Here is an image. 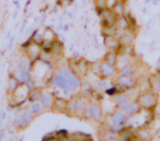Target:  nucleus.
<instances>
[{
  "label": "nucleus",
  "instance_id": "nucleus-1",
  "mask_svg": "<svg viewBox=\"0 0 160 141\" xmlns=\"http://www.w3.org/2000/svg\"><path fill=\"white\" fill-rule=\"evenodd\" d=\"M49 85L53 88H58L66 92L75 91L77 88L82 86L81 78L78 77L68 66L59 67L49 79Z\"/></svg>",
  "mask_w": 160,
  "mask_h": 141
},
{
  "label": "nucleus",
  "instance_id": "nucleus-2",
  "mask_svg": "<svg viewBox=\"0 0 160 141\" xmlns=\"http://www.w3.org/2000/svg\"><path fill=\"white\" fill-rule=\"evenodd\" d=\"M136 100L139 103V105L142 106V109L148 110V112H153L159 104V93L149 89V90L139 93Z\"/></svg>",
  "mask_w": 160,
  "mask_h": 141
},
{
  "label": "nucleus",
  "instance_id": "nucleus-3",
  "mask_svg": "<svg viewBox=\"0 0 160 141\" xmlns=\"http://www.w3.org/2000/svg\"><path fill=\"white\" fill-rule=\"evenodd\" d=\"M116 109L122 110V112L126 113L128 117H132L139 114L142 110V108L137 102V100H135V101H131L129 100V101L124 102L122 104H116Z\"/></svg>",
  "mask_w": 160,
  "mask_h": 141
},
{
  "label": "nucleus",
  "instance_id": "nucleus-4",
  "mask_svg": "<svg viewBox=\"0 0 160 141\" xmlns=\"http://www.w3.org/2000/svg\"><path fill=\"white\" fill-rule=\"evenodd\" d=\"M115 83H118L124 86L126 90H133L138 85L139 79L136 75H116Z\"/></svg>",
  "mask_w": 160,
  "mask_h": 141
},
{
  "label": "nucleus",
  "instance_id": "nucleus-5",
  "mask_svg": "<svg viewBox=\"0 0 160 141\" xmlns=\"http://www.w3.org/2000/svg\"><path fill=\"white\" fill-rule=\"evenodd\" d=\"M115 75H118L116 66H112L104 60L100 61V79H112Z\"/></svg>",
  "mask_w": 160,
  "mask_h": 141
},
{
  "label": "nucleus",
  "instance_id": "nucleus-6",
  "mask_svg": "<svg viewBox=\"0 0 160 141\" xmlns=\"http://www.w3.org/2000/svg\"><path fill=\"white\" fill-rule=\"evenodd\" d=\"M109 118H110V120H108L107 124H112V125H126L129 117L127 116L126 113L122 112V110H120V109H116L115 112L110 115Z\"/></svg>",
  "mask_w": 160,
  "mask_h": 141
},
{
  "label": "nucleus",
  "instance_id": "nucleus-7",
  "mask_svg": "<svg viewBox=\"0 0 160 141\" xmlns=\"http://www.w3.org/2000/svg\"><path fill=\"white\" fill-rule=\"evenodd\" d=\"M41 54H42V47L38 43L32 42L29 46L25 48V55L32 60V61H35V60L40 59Z\"/></svg>",
  "mask_w": 160,
  "mask_h": 141
},
{
  "label": "nucleus",
  "instance_id": "nucleus-8",
  "mask_svg": "<svg viewBox=\"0 0 160 141\" xmlns=\"http://www.w3.org/2000/svg\"><path fill=\"white\" fill-rule=\"evenodd\" d=\"M34 117H35V115L32 113V110L30 109V108L23 110L21 116H19V120H20V129L27 128L28 126L33 121Z\"/></svg>",
  "mask_w": 160,
  "mask_h": 141
},
{
  "label": "nucleus",
  "instance_id": "nucleus-9",
  "mask_svg": "<svg viewBox=\"0 0 160 141\" xmlns=\"http://www.w3.org/2000/svg\"><path fill=\"white\" fill-rule=\"evenodd\" d=\"M90 110H91V116H92V120L97 121V123H101L103 119V112H102V107L99 105L98 103H90L89 104Z\"/></svg>",
  "mask_w": 160,
  "mask_h": 141
},
{
  "label": "nucleus",
  "instance_id": "nucleus-10",
  "mask_svg": "<svg viewBox=\"0 0 160 141\" xmlns=\"http://www.w3.org/2000/svg\"><path fill=\"white\" fill-rule=\"evenodd\" d=\"M148 86L150 90L155 92H160V73H153L148 77Z\"/></svg>",
  "mask_w": 160,
  "mask_h": 141
},
{
  "label": "nucleus",
  "instance_id": "nucleus-11",
  "mask_svg": "<svg viewBox=\"0 0 160 141\" xmlns=\"http://www.w3.org/2000/svg\"><path fill=\"white\" fill-rule=\"evenodd\" d=\"M135 38H136V32L132 31V30H127L126 33L124 34V36H122L120 38L121 46H131V45H133Z\"/></svg>",
  "mask_w": 160,
  "mask_h": 141
},
{
  "label": "nucleus",
  "instance_id": "nucleus-12",
  "mask_svg": "<svg viewBox=\"0 0 160 141\" xmlns=\"http://www.w3.org/2000/svg\"><path fill=\"white\" fill-rule=\"evenodd\" d=\"M138 67L136 66L133 62H129V64L125 65L124 67L118 69V75H136L137 72Z\"/></svg>",
  "mask_w": 160,
  "mask_h": 141
},
{
  "label": "nucleus",
  "instance_id": "nucleus-13",
  "mask_svg": "<svg viewBox=\"0 0 160 141\" xmlns=\"http://www.w3.org/2000/svg\"><path fill=\"white\" fill-rule=\"evenodd\" d=\"M67 104H68V101H66L65 99H62V97H56L53 107H52V110L57 113H66Z\"/></svg>",
  "mask_w": 160,
  "mask_h": 141
},
{
  "label": "nucleus",
  "instance_id": "nucleus-14",
  "mask_svg": "<svg viewBox=\"0 0 160 141\" xmlns=\"http://www.w3.org/2000/svg\"><path fill=\"white\" fill-rule=\"evenodd\" d=\"M103 43H104V45L109 49H116V51H118V49L121 47L120 40H118L115 35L104 36V38H103Z\"/></svg>",
  "mask_w": 160,
  "mask_h": 141
},
{
  "label": "nucleus",
  "instance_id": "nucleus-15",
  "mask_svg": "<svg viewBox=\"0 0 160 141\" xmlns=\"http://www.w3.org/2000/svg\"><path fill=\"white\" fill-rule=\"evenodd\" d=\"M118 53L116 49H109L107 54H105L103 60L107 61L108 64L112 65V66H116L118 64Z\"/></svg>",
  "mask_w": 160,
  "mask_h": 141
},
{
  "label": "nucleus",
  "instance_id": "nucleus-16",
  "mask_svg": "<svg viewBox=\"0 0 160 141\" xmlns=\"http://www.w3.org/2000/svg\"><path fill=\"white\" fill-rule=\"evenodd\" d=\"M78 112V96H72L67 104V115H75Z\"/></svg>",
  "mask_w": 160,
  "mask_h": 141
},
{
  "label": "nucleus",
  "instance_id": "nucleus-17",
  "mask_svg": "<svg viewBox=\"0 0 160 141\" xmlns=\"http://www.w3.org/2000/svg\"><path fill=\"white\" fill-rule=\"evenodd\" d=\"M55 99L56 97H54L53 95L47 94V93H43L40 102L42 103L44 108H51L52 109V107H53V105H54V102H55Z\"/></svg>",
  "mask_w": 160,
  "mask_h": 141
},
{
  "label": "nucleus",
  "instance_id": "nucleus-18",
  "mask_svg": "<svg viewBox=\"0 0 160 141\" xmlns=\"http://www.w3.org/2000/svg\"><path fill=\"white\" fill-rule=\"evenodd\" d=\"M136 137H137L138 140H150V139L152 138L149 129L144 127V126L138 128V129H136Z\"/></svg>",
  "mask_w": 160,
  "mask_h": 141
},
{
  "label": "nucleus",
  "instance_id": "nucleus-19",
  "mask_svg": "<svg viewBox=\"0 0 160 141\" xmlns=\"http://www.w3.org/2000/svg\"><path fill=\"white\" fill-rule=\"evenodd\" d=\"M89 64L87 60L85 59H80L79 64H78V71H77V75L80 78H83L87 75L88 70H89Z\"/></svg>",
  "mask_w": 160,
  "mask_h": 141
},
{
  "label": "nucleus",
  "instance_id": "nucleus-20",
  "mask_svg": "<svg viewBox=\"0 0 160 141\" xmlns=\"http://www.w3.org/2000/svg\"><path fill=\"white\" fill-rule=\"evenodd\" d=\"M116 20H118V16L114 14V12L111 16L107 17V18L100 19V23L102 27H114L116 24Z\"/></svg>",
  "mask_w": 160,
  "mask_h": 141
},
{
  "label": "nucleus",
  "instance_id": "nucleus-21",
  "mask_svg": "<svg viewBox=\"0 0 160 141\" xmlns=\"http://www.w3.org/2000/svg\"><path fill=\"white\" fill-rule=\"evenodd\" d=\"M112 11L114 12V14H116L118 17L121 16H124L125 14V5H124V1L122 0H118L114 2V5L112 6Z\"/></svg>",
  "mask_w": 160,
  "mask_h": 141
},
{
  "label": "nucleus",
  "instance_id": "nucleus-22",
  "mask_svg": "<svg viewBox=\"0 0 160 141\" xmlns=\"http://www.w3.org/2000/svg\"><path fill=\"white\" fill-rule=\"evenodd\" d=\"M20 85V81L17 79V77L14 75H10L9 79H8V92L11 94L13 93L17 89Z\"/></svg>",
  "mask_w": 160,
  "mask_h": 141
},
{
  "label": "nucleus",
  "instance_id": "nucleus-23",
  "mask_svg": "<svg viewBox=\"0 0 160 141\" xmlns=\"http://www.w3.org/2000/svg\"><path fill=\"white\" fill-rule=\"evenodd\" d=\"M43 95V92L42 90H41L40 88H34L32 89V90H30V93H29V97H28V100H29L30 102H35V101H40L41 97H42Z\"/></svg>",
  "mask_w": 160,
  "mask_h": 141
},
{
  "label": "nucleus",
  "instance_id": "nucleus-24",
  "mask_svg": "<svg viewBox=\"0 0 160 141\" xmlns=\"http://www.w3.org/2000/svg\"><path fill=\"white\" fill-rule=\"evenodd\" d=\"M100 138L103 140H118L120 139V134L112 132L108 129H104L103 131L100 132Z\"/></svg>",
  "mask_w": 160,
  "mask_h": 141
},
{
  "label": "nucleus",
  "instance_id": "nucleus-25",
  "mask_svg": "<svg viewBox=\"0 0 160 141\" xmlns=\"http://www.w3.org/2000/svg\"><path fill=\"white\" fill-rule=\"evenodd\" d=\"M30 109L32 110V113H33L35 116H38V115L42 114L43 109H44V107H43L42 103H41L40 101H35V102H31V105H30Z\"/></svg>",
  "mask_w": 160,
  "mask_h": 141
},
{
  "label": "nucleus",
  "instance_id": "nucleus-26",
  "mask_svg": "<svg viewBox=\"0 0 160 141\" xmlns=\"http://www.w3.org/2000/svg\"><path fill=\"white\" fill-rule=\"evenodd\" d=\"M116 27L118 29H122V30H128L129 29V24L128 21H127L126 17L125 16H121L118 17V20H116Z\"/></svg>",
  "mask_w": 160,
  "mask_h": 141
},
{
  "label": "nucleus",
  "instance_id": "nucleus-27",
  "mask_svg": "<svg viewBox=\"0 0 160 141\" xmlns=\"http://www.w3.org/2000/svg\"><path fill=\"white\" fill-rule=\"evenodd\" d=\"M43 38H44V41L54 42L57 37H56V34L54 33L53 30L49 29V27H47V29H45V31L43 32Z\"/></svg>",
  "mask_w": 160,
  "mask_h": 141
},
{
  "label": "nucleus",
  "instance_id": "nucleus-28",
  "mask_svg": "<svg viewBox=\"0 0 160 141\" xmlns=\"http://www.w3.org/2000/svg\"><path fill=\"white\" fill-rule=\"evenodd\" d=\"M113 101L115 102L116 104H122L124 102L129 101V96H127L124 93H116L115 95H113Z\"/></svg>",
  "mask_w": 160,
  "mask_h": 141
},
{
  "label": "nucleus",
  "instance_id": "nucleus-29",
  "mask_svg": "<svg viewBox=\"0 0 160 141\" xmlns=\"http://www.w3.org/2000/svg\"><path fill=\"white\" fill-rule=\"evenodd\" d=\"M116 31H118V27H116V25H114V27H102L101 33H102L103 36H113L116 34Z\"/></svg>",
  "mask_w": 160,
  "mask_h": 141
},
{
  "label": "nucleus",
  "instance_id": "nucleus-30",
  "mask_svg": "<svg viewBox=\"0 0 160 141\" xmlns=\"http://www.w3.org/2000/svg\"><path fill=\"white\" fill-rule=\"evenodd\" d=\"M69 138L72 139V140H87V139L88 140H92L91 137L86 134H82V132H76V134L69 136Z\"/></svg>",
  "mask_w": 160,
  "mask_h": 141
},
{
  "label": "nucleus",
  "instance_id": "nucleus-31",
  "mask_svg": "<svg viewBox=\"0 0 160 141\" xmlns=\"http://www.w3.org/2000/svg\"><path fill=\"white\" fill-rule=\"evenodd\" d=\"M31 41L34 43H38V44H42L43 41H44V38H43V33H40L38 31H35L33 34L31 35Z\"/></svg>",
  "mask_w": 160,
  "mask_h": 141
},
{
  "label": "nucleus",
  "instance_id": "nucleus-32",
  "mask_svg": "<svg viewBox=\"0 0 160 141\" xmlns=\"http://www.w3.org/2000/svg\"><path fill=\"white\" fill-rule=\"evenodd\" d=\"M43 53H52V49H53V42H48V41H43V43L41 44Z\"/></svg>",
  "mask_w": 160,
  "mask_h": 141
},
{
  "label": "nucleus",
  "instance_id": "nucleus-33",
  "mask_svg": "<svg viewBox=\"0 0 160 141\" xmlns=\"http://www.w3.org/2000/svg\"><path fill=\"white\" fill-rule=\"evenodd\" d=\"M89 70H91L96 75L100 77V62H90Z\"/></svg>",
  "mask_w": 160,
  "mask_h": 141
},
{
  "label": "nucleus",
  "instance_id": "nucleus-34",
  "mask_svg": "<svg viewBox=\"0 0 160 141\" xmlns=\"http://www.w3.org/2000/svg\"><path fill=\"white\" fill-rule=\"evenodd\" d=\"M97 10H103L108 8V0H93Z\"/></svg>",
  "mask_w": 160,
  "mask_h": 141
},
{
  "label": "nucleus",
  "instance_id": "nucleus-35",
  "mask_svg": "<svg viewBox=\"0 0 160 141\" xmlns=\"http://www.w3.org/2000/svg\"><path fill=\"white\" fill-rule=\"evenodd\" d=\"M81 117H82L85 120H92V116H91V110H90V107L89 105L85 108V109L81 112Z\"/></svg>",
  "mask_w": 160,
  "mask_h": 141
},
{
  "label": "nucleus",
  "instance_id": "nucleus-36",
  "mask_svg": "<svg viewBox=\"0 0 160 141\" xmlns=\"http://www.w3.org/2000/svg\"><path fill=\"white\" fill-rule=\"evenodd\" d=\"M57 140V134H56V132H54V134H46V136L43 137V140Z\"/></svg>",
  "mask_w": 160,
  "mask_h": 141
},
{
  "label": "nucleus",
  "instance_id": "nucleus-37",
  "mask_svg": "<svg viewBox=\"0 0 160 141\" xmlns=\"http://www.w3.org/2000/svg\"><path fill=\"white\" fill-rule=\"evenodd\" d=\"M150 1H151V0H145V3H149Z\"/></svg>",
  "mask_w": 160,
  "mask_h": 141
}]
</instances>
